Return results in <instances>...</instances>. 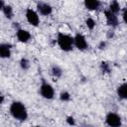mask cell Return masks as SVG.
<instances>
[{
    "mask_svg": "<svg viewBox=\"0 0 127 127\" xmlns=\"http://www.w3.org/2000/svg\"><path fill=\"white\" fill-rule=\"evenodd\" d=\"M10 115L17 121L23 122L28 119V110L25 104L21 101H13L9 107Z\"/></svg>",
    "mask_w": 127,
    "mask_h": 127,
    "instance_id": "6da1fadb",
    "label": "cell"
},
{
    "mask_svg": "<svg viewBox=\"0 0 127 127\" xmlns=\"http://www.w3.org/2000/svg\"><path fill=\"white\" fill-rule=\"evenodd\" d=\"M57 43L60 49L64 52H69L73 49V37L68 34L59 32L57 36Z\"/></svg>",
    "mask_w": 127,
    "mask_h": 127,
    "instance_id": "7a4b0ae2",
    "label": "cell"
},
{
    "mask_svg": "<svg viewBox=\"0 0 127 127\" xmlns=\"http://www.w3.org/2000/svg\"><path fill=\"white\" fill-rule=\"evenodd\" d=\"M40 95L42 97H44L45 99H53L56 95L55 89L52 86V84H50L48 81H46L45 79H43L41 85H40V89H39Z\"/></svg>",
    "mask_w": 127,
    "mask_h": 127,
    "instance_id": "3957f363",
    "label": "cell"
},
{
    "mask_svg": "<svg viewBox=\"0 0 127 127\" xmlns=\"http://www.w3.org/2000/svg\"><path fill=\"white\" fill-rule=\"evenodd\" d=\"M105 123L110 127H120L122 125V118L115 112H108L105 116Z\"/></svg>",
    "mask_w": 127,
    "mask_h": 127,
    "instance_id": "277c9868",
    "label": "cell"
},
{
    "mask_svg": "<svg viewBox=\"0 0 127 127\" xmlns=\"http://www.w3.org/2000/svg\"><path fill=\"white\" fill-rule=\"evenodd\" d=\"M27 22L34 26V27H38L40 24V17H39V13L37 11H35L32 8H27L26 9V13H25Z\"/></svg>",
    "mask_w": 127,
    "mask_h": 127,
    "instance_id": "5b68a950",
    "label": "cell"
},
{
    "mask_svg": "<svg viewBox=\"0 0 127 127\" xmlns=\"http://www.w3.org/2000/svg\"><path fill=\"white\" fill-rule=\"evenodd\" d=\"M73 46L79 51H85L88 48V43L82 34L77 33L73 37Z\"/></svg>",
    "mask_w": 127,
    "mask_h": 127,
    "instance_id": "8992f818",
    "label": "cell"
},
{
    "mask_svg": "<svg viewBox=\"0 0 127 127\" xmlns=\"http://www.w3.org/2000/svg\"><path fill=\"white\" fill-rule=\"evenodd\" d=\"M104 15H105V19H106V23L109 27H111L112 29H115L118 27L119 25V20L116 14L112 13L111 11H109L108 9L104 11Z\"/></svg>",
    "mask_w": 127,
    "mask_h": 127,
    "instance_id": "52a82bcc",
    "label": "cell"
},
{
    "mask_svg": "<svg viewBox=\"0 0 127 127\" xmlns=\"http://www.w3.org/2000/svg\"><path fill=\"white\" fill-rule=\"evenodd\" d=\"M37 11L42 16H49L53 13V7L46 2H38L37 3Z\"/></svg>",
    "mask_w": 127,
    "mask_h": 127,
    "instance_id": "ba28073f",
    "label": "cell"
},
{
    "mask_svg": "<svg viewBox=\"0 0 127 127\" xmlns=\"http://www.w3.org/2000/svg\"><path fill=\"white\" fill-rule=\"evenodd\" d=\"M16 37H17L18 41L21 43H28L32 38L30 32L27 30H24L22 28L16 30Z\"/></svg>",
    "mask_w": 127,
    "mask_h": 127,
    "instance_id": "9c48e42d",
    "label": "cell"
},
{
    "mask_svg": "<svg viewBox=\"0 0 127 127\" xmlns=\"http://www.w3.org/2000/svg\"><path fill=\"white\" fill-rule=\"evenodd\" d=\"M12 45L9 43H0V59H8L11 57Z\"/></svg>",
    "mask_w": 127,
    "mask_h": 127,
    "instance_id": "30bf717a",
    "label": "cell"
},
{
    "mask_svg": "<svg viewBox=\"0 0 127 127\" xmlns=\"http://www.w3.org/2000/svg\"><path fill=\"white\" fill-rule=\"evenodd\" d=\"M83 4H84V7L90 11H95L99 9L101 5L99 0H83Z\"/></svg>",
    "mask_w": 127,
    "mask_h": 127,
    "instance_id": "8fae6325",
    "label": "cell"
},
{
    "mask_svg": "<svg viewBox=\"0 0 127 127\" xmlns=\"http://www.w3.org/2000/svg\"><path fill=\"white\" fill-rule=\"evenodd\" d=\"M116 93H117V96L119 99L126 100L127 99V84L125 82H123L120 85H118V87L116 89Z\"/></svg>",
    "mask_w": 127,
    "mask_h": 127,
    "instance_id": "7c38bea8",
    "label": "cell"
},
{
    "mask_svg": "<svg viewBox=\"0 0 127 127\" xmlns=\"http://www.w3.org/2000/svg\"><path fill=\"white\" fill-rule=\"evenodd\" d=\"M2 12H3L4 16H5L8 20L13 19V17H14V11H13V7H12L11 5H6V4H5V6H4L3 9H2Z\"/></svg>",
    "mask_w": 127,
    "mask_h": 127,
    "instance_id": "4fadbf2b",
    "label": "cell"
},
{
    "mask_svg": "<svg viewBox=\"0 0 127 127\" xmlns=\"http://www.w3.org/2000/svg\"><path fill=\"white\" fill-rule=\"evenodd\" d=\"M108 10H109V11H111L112 13H114V14H116V15H117V14L121 11V7H120L119 2H118L117 0H112V1L110 2V4H109Z\"/></svg>",
    "mask_w": 127,
    "mask_h": 127,
    "instance_id": "5bb4252c",
    "label": "cell"
},
{
    "mask_svg": "<svg viewBox=\"0 0 127 127\" xmlns=\"http://www.w3.org/2000/svg\"><path fill=\"white\" fill-rule=\"evenodd\" d=\"M51 73L54 77L56 78H60L63 75V69L61 68V66H59L58 64H53L51 67Z\"/></svg>",
    "mask_w": 127,
    "mask_h": 127,
    "instance_id": "9a60e30c",
    "label": "cell"
},
{
    "mask_svg": "<svg viewBox=\"0 0 127 127\" xmlns=\"http://www.w3.org/2000/svg\"><path fill=\"white\" fill-rule=\"evenodd\" d=\"M19 64H20V67L23 69V70H28L31 66V64H30V61L27 59V58H22L19 62Z\"/></svg>",
    "mask_w": 127,
    "mask_h": 127,
    "instance_id": "2e32d148",
    "label": "cell"
},
{
    "mask_svg": "<svg viewBox=\"0 0 127 127\" xmlns=\"http://www.w3.org/2000/svg\"><path fill=\"white\" fill-rule=\"evenodd\" d=\"M100 69L103 73H110L111 72V65L108 62H101L100 63Z\"/></svg>",
    "mask_w": 127,
    "mask_h": 127,
    "instance_id": "e0dca14e",
    "label": "cell"
},
{
    "mask_svg": "<svg viewBox=\"0 0 127 127\" xmlns=\"http://www.w3.org/2000/svg\"><path fill=\"white\" fill-rule=\"evenodd\" d=\"M70 98H71V95H70V93H69L68 91H66V90H64V91H62V92L60 93V99H61L62 101H64V102L69 101Z\"/></svg>",
    "mask_w": 127,
    "mask_h": 127,
    "instance_id": "ac0fdd59",
    "label": "cell"
},
{
    "mask_svg": "<svg viewBox=\"0 0 127 127\" xmlns=\"http://www.w3.org/2000/svg\"><path fill=\"white\" fill-rule=\"evenodd\" d=\"M85 25L86 27L89 29V30H93L95 28V25H96V22L92 19V18H87L85 20Z\"/></svg>",
    "mask_w": 127,
    "mask_h": 127,
    "instance_id": "d6986e66",
    "label": "cell"
},
{
    "mask_svg": "<svg viewBox=\"0 0 127 127\" xmlns=\"http://www.w3.org/2000/svg\"><path fill=\"white\" fill-rule=\"evenodd\" d=\"M65 121H66V123L68 125H72V126L75 125V120H74V118L72 116H67L66 119H65Z\"/></svg>",
    "mask_w": 127,
    "mask_h": 127,
    "instance_id": "ffe728a7",
    "label": "cell"
},
{
    "mask_svg": "<svg viewBox=\"0 0 127 127\" xmlns=\"http://www.w3.org/2000/svg\"><path fill=\"white\" fill-rule=\"evenodd\" d=\"M114 36H115V32H114L113 29L107 31V33H106V38H107V39H113Z\"/></svg>",
    "mask_w": 127,
    "mask_h": 127,
    "instance_id": "44dd1931",
    "label": "cell"
},
{
    "mask_svg": "<svg viewBox=\"0 0 127 127\" xmlns=\"http://www.w3.org/2000/svg\"><path fill=\"white\" fill-rule=\"evenodd\" d=\"M122 19H123V22L126 24L127 23V9L126 8L122 9Z\"/></svg>",
    "mask_w": 127,
    "mask_h": 127,
    "instance_id": "7402d4cb",
    "label": "cell"
},
{
    "mask_svg": "<svg viewBox=\"0 0 127 127\" xmlns=\"http://www.w3.org/2000/svg\"><path fill=\"white\" fill-rule=\"evenodd\" d=\"M106 45H107L106 41H101V42L99 43V45H98V49H99V50H104V49L106 48Z\"/></svg>",
    "mask_w": 127,
    "mask_h": 127,
    "instance_id": "603a6c76",
    "label": "cell"
},
{
    "mask_svg": "<svg viewBox=\"0 0 127 127\" xmlns=\"http://www.w3.org/2000/svg\"><path fill=\"white\" fill-rule=\"evenodd\" d=\"M4 100H5V96L3 95L2 92H0V104H2L4 102Z\"/></svg>",
    "mask_w": 127,
    "mask_h": 127,
    "instance_id": "cb8c5ba5",
    "label": "cell"
},
{
    "mask_svg": "<svg viewBox=\"0 0 127 127\" xmlns=\"http://www.w3.org/2000/svg\"><path fill=\"white\" fill-rule=\"evenodd\" d=\"M4 6H5V1L4 0H0V11H2Z\"/></svg>",
    "mask_w": 127,
    "mask_h": 127,
    "instance_id": "d4e9b609",
    "label": "cell"
},
{
    "mask_svg": "<svg viewBox=\"0 0 127 127\" xmlns=\"http://www.w3.org/2000/svg\"><path fill=\"white\" fill-rule=\"evenodd\" d=\"M13 27H14L16 30L20 29V27H19V23H16V22H14V23H13Z\"/></svg>",
    "mask_w": 127,
    "mask_h": 127,
    "instance_id": "484cf974",
    "label": "cell"
}]
</instances>
